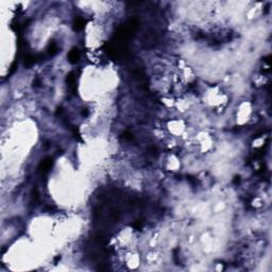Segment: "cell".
Returning a JSON list of instances; mask_svg holds the SVG:
<instances>
[{
    "instance_id": "obj_1",
    "label": "cell",
    "mask_w": 272,
    "mask_h": 272,
    "mask_svg": "<svg viewBox=\"0 0 272 272\" xmlns=\"http://www.w3.org/2000/svg\"><path fill=\"white\" fill-rule=\"evenodd\" d=\"M79 56H80V54H79L78 49H73L68 53V60L70 63H77L79 60Z\"/></svg>"
},
{
    "instance_id": "obj_2",
    "label": "cell",
    "mask_w": 272,
    "mask_h": 272,
    "mask_svg": "<svg viewBox=\"0 0 272 272\" xmlns=\"http://www.w3.org/2000/svg\"><path fill=\"white\" fill-rule=\"evenodd\" d=\"M51 168V160L50 158H47V160H45L44 162H43L42 164H40V170L42 172H47L48 170Z\"/></svg>"
},
{
    "instance_id": "obj_3",
    "label": "cell",
    "mask_w": 272,
    "mask_h": 272,
    "mask_svg": "<svg viewBox=\"0 0 272 272\" xmlns=\"http://www.w3.org/2000/svg\"><path fill=\"white\" fill-rule=\"evenodd\" d=\"M73 26H74V29H76L77 31L81 30V29L83 28L84 26H85V20H84L83 18H81V17H78V18L76 19V20H74Z\"/></svg>"
}]
</instances>
